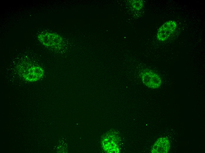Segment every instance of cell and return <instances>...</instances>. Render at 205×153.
<instances>
[{
	"mask_svg": "<svg viewBox=\"0 0 205 153\" xmlns=\"http://www.w3.org/2000/svg\"><path fill=\"white\" fill-rule=\"evenodd\" d=\"M131 4L133 8L137 10L141 9L143 5V2L142 0L133 1Z\"/></svg>",
	"mask_w": 205,
	"mask_h": 153,
	"instance_id": "obj_6",
	"label": "cell"
},
{
	"mask_svg": "<svg viewBox=\"0 0 205 153\" xmlns=\"http://www.w3.org/2000/svg\"><path fill=\"white\" fill-rule=\"evenodd\" d=\"M177 26V23L175 21L170 20L166 22L158 31L156 35L157 39L161 41L166 40L174 32Z\"/></svg>",
	"mask_w": 205,
	"mask_h": 153,
	"instance_id": "obj_2",
	"label": "cell"
},
{
	"mask_svg": "<svg viewBox=\"0 0 205 153\" xmlns=\"http://www.w3.org/2000/svg\"><path fill=\"white\" fill-rule=\"evenodd\" d=\"M140 76L143 83L149 88H158L161 84V80L159 76L151 70H144L141 72Z\"/></svg>",
	"mask_w": 205,
	"mask_h": 153,
	"instance_id": "obj_1",
	"label": "cell"
},
{
	"mask_svg": "<svg viewBox=\"0 0 205 153\" xmlns=\"http://www.w3.org/2000/svg\"><path fill=\"white\" fill-rule=\"evenodd\" d=\"M39 41L44 45L48 47L57 46L60 44L62 41L60 36L52 33H41L38 36Z\"/></svg>",
	"mask_w": 205,
	"mask_h": 153,
	"instance_id": "obj_3",
	"label": "cell"
},
{
	"mask_svg": "<svg viewBox=\"0 0 205 153\" xmlns=\"http://www.w3.org/2000/svg\"><path fill=\"white\" fill-rule=\"evenodd\" d=\"M170 147L169 140L164 137L158 139L152 147L151 152L152 153H167Z\"/></svg>",
	"mask_w": 205,
	"mask_h": 153,
	"instance_id": "obj_5",
	"label": "cell"
},
{
	"mask_svg": "<svg viewBox=\"0 0 205 153\" xmlns=\"http://www.w3.org/2000/svg\"><path fill=\"white\" fill-rule=\"evenodd\" d=\"M44 74V70L40 67L33 66L29 68L22 74L24 78L29 82H34L40 79Z\"/></svg>",
	"mask_w": 205,
	"mask_h": 153,
	"instance_id": "obj_4",
	"label": "cell"
}]
</instances>
